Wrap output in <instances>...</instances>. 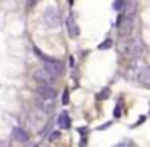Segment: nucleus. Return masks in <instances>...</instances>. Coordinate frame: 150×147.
I'll list each match as a JSON object with an SVG mask.
<instances>
[{"mask_svg": "<svg viewBox=\"0 0 150 147\" xmlns=\"http://www.w3.org/2000/svg\"><path fill=\"white\" fill-rule=\"evenodd\" d=\"M58 126L62 128V129H68L69 126H71V120H69V115L68 111H62L58 116Z\"/></svg>", "mask_w": 150, "mask_h": 147, "instance_id": "nucleus-9", "label": "nucleus"}, {"mask_svg": "<svg viewBox=\"0 0 150 147\" xmlns=\"http://www.w3.org/2000/svg\"><path fill=\"white\" fill-rule=\"evenodd\" d=\"M116 26H118V33H120V36H121V37L129 36V34L132 33V29H134V18L121 15V16L118 18Z\"/></svg>", "mask_w": 150, "mask_h": 147, "instance_id": "nucleus-2", "label": "nucleus"}, {"mask_svg": "<svg viewBox=\"0 0 150 147\" xmlns=\"http://www.w3.org/2000/svg\"><path fill=\"white\" fill-rule=\"evenodd\" d=\"M58 137H60V133H58V131H53V133H50L49 141H57Z\"/></svg>", "mask_w": 150, "mask_h": 147, "instance_id": "nucleus-16", "label": "nucleus"}, {"mask_svg": "<svg viewBox=\"0 0 150 147\" xmlns=\"http://www.w3.org/2000/svg\"><path fill=\"white\" fill-rule=\"evenodd\" d=\"M120 115H121L120 107H115V116H116V118H120Z\"/></svg>", "mask_w": 150, "mask_h": 147, "instance_id": "nucleus-18", "label": "nucleus"}, {"mask_svg": "<svg viewBox=\"0 0 150 147\" xmlns=\"http://www.w3.org/2000/svg\"><path fill=\"white\" fill-rule=\"evenodd\" d=\"M44 70H47L53 78H57V76H60L63 71H65V65H63L62 62L47 58V60H44Z\"/></svg>", "mask_w": 150, "mask_h": 147, "instance_id": "nucleus-4", "label": "nucleus"}, {"mask_svg": "<svg viewBox=\"0 0 150 147\" xmlns=\"http://www.w3.org/2000/svg\"><path fill=\"white\" fill-rule=\"evenodd\" d=\"M29 121H31V124H33V128L34 129H40V128H44V124H45V121H47V113L45 111H42L39 108V110H34V111H31V115H29Z\"/></svg>", "mask_w": 150, "mask_h": 147, "instance_id": "nucleus-5", "label": "nucleus"}, {"mask_svg": "<svg viewBox=\"0 0 150 147\" xmlns=\"http://www.w3.org/2000/svg\"><path fill=\"white\" fill-rule=\"evenodd\" d=\"M144 121H145V116H140V118H139V121H137L136 124H140V123H144Z\"/></svg>", "mask_w": 150, "mask_h": 147, "instance_id": "nucleus-20", "label": "nucleus"}, {"mask_svg": "<svg viewBox=\"0 0 150 147\" xmlns=\"http://www.w3.org/2000/svg\"><path fill=\"white\" fill-rule=\"evenodd\" d=\"M13 137L20 142H26L28 141V133L21 128H13Z\"/></svg>", "mask_w": 150, "mask_h": 147, "instance_id": "nucleus-10", "label": "nucleus"}, {"mask_svg": "<svg viewBox=\"0 0 150 147\" xmlns=\"http://www.w3.org/2000/svg\"><path fill=\"white\" fill-rule=\"evenodd\" d=\"M111 45H113V40H111V39H107L105 42H102L100 45H98V49H100V50H107V49H110Z\"/></svg>", "mask_w": 150, "mask_h": 147, "instance_id": "nucleus-13", "label": "nucleus"}, {"mask_svg": "<svg viewBox=\"0 0 150 147\" xmlns=\"http://www.w3.org/2000/svg\"><path fill=\"white\" fill-rule=\"evenodd\" d=\"M113 147H131V144L126 142V141H123V142H118L116 146H113Z\"/></svg>", "mask_w": 150, "mask_h": 147, "instance_id": "nucleus-17", "label": "nucleus"}, {"mask_svg": "<svg viewBox=\"0 0 150 147\" xmlns=\"http://www.w3.org/2000/svg\"><path fill=\"white\" fill-rule=\"evenodd\" d=\"M44 20H45L47 26L58 28V24H60V13H58L57 5H50V7H47L45 13H44Z\"/></svg>", "mask_w": 150, "mask_h": 147, "instance_id": "nucleus-3", "label": "nucleus"}, {"mask_svg": "<svg viewBox=\"0 0 150 147\" xmlns=\"http://www.w3.org/2000/svg\"><path fill=\"white\" fill-rule=\"evenodd\" d=\"M136 2H129V4H126V8H124V16H131V18H134V15H136V10H137V7H136Z\"/></svg>", "mask_w": 150, "mask_h": 147, "instance_id": "nucleus-11", "label": "nucleus"}, {"mask_svg": "<svg viewBox=\"0 0 150 147\" xmlns=\"http://www.w3.org/2000/svg\"><path fill=\"white\" fill-rule=\"evenodd\" d=\"M108 95H110V89H105V91H102L100 92V94H98L97 95V99H100V100H102V99H108Z\"/></svg>", "mask_w": 150, "mask_h": 147, "instance_id": "nucleus-14", "label": "nucleus"}, {"mask_svg": "<svg viewBox=\"0 0 150 147\" xmlns=\"http://www.w3.org/2000/svg\"><path fill=\"white\" fill-rule=\"evenodd\" d=\"M137 79L142 86H147L150 87V66H144V68L139 70V75H137Z\"/></svg>", "mask_w": 150, "mask_h": 147, "instance_id": "nucleus-7", "label": "nucleus"}, {"mask_svg": "<svg viewBox=\"0 0 150 147\" xmlns=\"http://www.w3.org/2000/svg\"><path fill=\"white\" fill-rule=\"evenodd\" d=\"M66 26H68V31H69V34H71V37H78L79 36V26H78V23H76V20H74L73 15L68 16V20H66Z\"/></svg>", "mask_w": 150, "mask_h": 147, "instance_id": "nucleus-8", "label": "nucleus"}, {"mask_svg": "<svg viewBox=\"0 0 150 147\" xmlns=\"http://www.w3.org/2000/svg\"><path fill=\"white\" fill-rule=\"evenodd\" d=\"M126 4L127 2H121V0H118V2H113V10L115 11H121L126 8Z\"/></svg>", "mask_w": 150, "mask_h": 147, "instance_id": "nucleus-12", "label": "nucleus"}, {"mask_svg": "<svg viewBox=\"0 0 150 147\" xmlns=\"http://www.w3.org/2000/svg\"><path fill=\"white\" fill-rule=\"evenodd\" d=\"M62 102H63V105H68V104H69V92H68V89H66V91L63 92V99H62Z\"/></svg>", "mask_w": 150, "mask_h": 147, "instance_id": "nucleus-15", "label": "nucleus"}, {"mask_svg": "<svg viewBox=\"0 0 150 147\" xmlns=\"http://www.w3.org/2000/svg\"><path fill=\"white\" fill-rule=\"evenodd\" d=\"M118 52L126 58H136V57H140L145 52V45L140 39L134 37V39H129L126 42H121L118 45Z\"/></svg>", "mask_w": 150, "mask_h": 147, "instance_id": "nucleus-1", "label": "nucleus"}, {"mask_svg": "<svg viewBox=\"0 0 150 147\" xmlns=\"http://www.w3.org/2000/svg\"><path fill=\"white\" fill-rule=\"evenodd\" d=\"M34 78L39 81L40 86H49V87H52V84L55 82V78H53V76L50 75L47 70H44V68L36 70V71H34Z\"/></svg>", "mask_w": 150, "mask_h": 147, "instance_id": "nucleus-6", "label": "nucleus"}, {"mask_svg": "<svg viewBox=\"0 0 150 147\" xmlns=\"http://www.w3.org/2000/svg\"><path fill=\"white\" fill-rule=\"evenodd\" d=\"M110 124H111V123H107V124H103V126H98L97 129H98V131H102V129H107V128L110 126Z\"/></svg>", "mask_w": 150, "mask_h": 147, "instance_id": "nucleus-19", "label": "nucleus"}]
</instances>
